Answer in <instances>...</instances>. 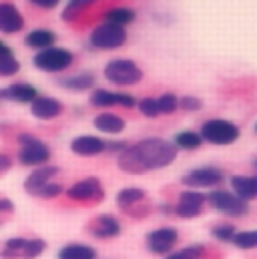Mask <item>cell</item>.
Masks as SVG:
<instances>
[{
	"instance_id": "cell-1",
	"label": "cell",
	"mask_w": 257,
	"mask_h": 259,
	"mask_svg": "<svg viewBox=\"0 0 257 259\" xmlns=\"http://www.w3.org/2000/svg\"><path fill=\"white\" fill-rule=\"evenodd\" d=\"M177 157V147L165 139H143L128 145L125 153L119 155V169L131 175H143L149 171L169 167Z\"/></svg>"
},
{
	"instance_id": "cell-2",
	"label": "cell",
	"mask_w": 257,
	"mask_h": 259,
	"mask_svg": "<svg viewBox=\"0 0 257 259\" xmlns=\"http://www.w3.org/2000/svg\"><path fill=\"white\" fill-rule=\"evenodd\" d=\"M18 141V163L22 167H42V165H49V159H51V149L49 145L34 137L32 133H20L16 137Z\"/></svg>"
},
{
	"instance_id": "cell-3",
	"label": "cell",
	"mask_w": 257,
	"mask_h": 259,
	"mask_svg": "<svg viewBox=\"0 0 257 259\" xmlns=\"http://www.w3.org/2000/svg\"><path fill=\"white\" fill-rule=\"evenodd\" d=\"M72 63H74V55L64 47H51V49L38 51L32 57V65L36 66L38 70L51 72V74L64 72Z\"/></svg>"
},
{
	"instance_id": "cell-4",
	"label": "cell",
	"mask_w": 257,
	"mask_h": 259,
	"mask_svg": "<svg viewBox=\"0 0 257 259\" xmlns=\"http://www.w3.org/2000/svg\"><path fill=\"white\" fill-rule=\"evenodd\" d=\"M105 78L117 87H128L143 78V70L128 59H115L105 66Z\"/></svg>"
},
{
	"instance_id": "cell-5",
	"label": "cell",
	"mask_w": 257,
	"mask_h": 259,
	"mask_svg": "<svg viewBox=\"0 0 257 259\" xmlns=\"http://www.w3.org/2000/svg\"><path fill=\"white\" fill-rule=\"evenodd\" d=\"M207 201L213 209H217L219 213H223L227 217H245L249 213V203L247 201H243L241 197H237L231 191H225V189L211 191Z\"/></svg>"
},
{
	"instance_id": "cell-6",
	"label": "cell",
	"mask_w": 257,
	"mask_h": 259,
	"mask_svg": "<svg viewBox=\"0 0 257 259\" xmlns=\"http://www.w3.org/2000/svg\"><path fill=\"white\" fill-rule=\"evenodd\" d=\"M201 137L203 141L211 145H231L239 139V129L231 121L225 119H211L205 121L201 127Z\"/></svg>"
},
{
	"instance_id": "cell-7",
	"label": "cell",
	"mask_w": 257,
	"mask_h": 259,
	"mask_svg": "<svg viewBox=\"0 0 257 259\" xmlns=\"http://www.w3.org/2000/svg\"><path fill=\"white\" fill-rule=\"evenodd\" d=\"M89 40H91V45L95 49L111 51V49H119V47H123L127 42V32H125L123 26H115V24L103 22L97 28H93Z\"/></svg>"
},
{
	"instance_id": "cell-8",
	"label": "cell",
	"mask_w": 257,
	"mask_h": 259,
	"mask_svg": "<svg viewBox=\"0 0 257 259\" xmlns=\"http://www.w3.org/2000/svg\"><path fill=\"white\" fill-rule=\"evenodd\" d=\"M66 197L70 201H97L99 203L105 199V189L97 177H87V179L72 183L66 189Z\"/></svg>"
},
{
	"instance_id": "cell-9",
	"label": "cell",
	"mask_w": 257,
	"mask_h": 259,
	"mask_svg": "<svg viewBox=\"0 0 257 259\" xmlns=\"http://www.w3.org/2000/svg\"><path fill=\"white\" fill-rule=\"evenodd\" d=\"M177 239H179V233L175 227H159L147 235V249L155 255H167L173 251Z\"/></svg>"
},
{
	"instance_id": "cell-10",
	"label": "cell",
	"mask_w": 257,
	"mask_h": 259,
	"mask_svg": "<svg viewBox=\"0 0 257 259\" xmlns=\"http://www.w3.org/2000/svg\"><path fill=\"white\" fill-rule=\"evenodd\" d=\"M223 179L225 175L217 167H201V169H193L189 173H185L181 183L191 189H207V187H217Z\"/></svg>"
},
{
	"instance_id": "cell-11",
	"label": "cell",
	"mask_w": 257,
	"mask_h": 259,
	"mask_svg": "<svg viewBox=\"0 0 257 259\" xmlns=\"http://www.w3.org/2000/svg\"><path fill=\"white\" fill-rule=\"evenodd\" d=\"M207 203V197L195 189L189 191H183L179 195V201L177 205L173 207V215L181 217V219H193V217H199L203 213V205Z\"/></svg>"
},
{
	"instance_id": "cell-12",
	"label": "cell",
	"mask_w": 257,
	"mask_h": 259,
	"mask_svg": "<svg viewBox=\"0 0 257 259\" xmlns=\"http://www.w3.org/2000/svg\"><path fill=\"white\" fill-rule=\"evenodd\" d=\"M89 103L93 107H101V109H107V107H125V109H133L137 105L135 97L128 95V93H113V91H107V89H97L91 93L89 97Z\"/></svg>"
},
{
	"instance_id": "cell-13",
	"label": "cell",
	"mask_w": 257,
	"mask_h": 259,
	"mask_svg": "<svg viewBox=\"0 0 257 259\" xmlns=\"http://www.w3.org/2000/svg\"><path fill=\"white\" fill-rule=\"evenodd\" d=\"M24 30V16L10 0H0V32L18 34Z\"/></svg>"
},
{
	"instance_id": "cell-14",
	"label": "cell",
	"mask_w": 257,
	"mask_h": 259,
	"mask_svg": "<svg viewBox=\"0 0 257 259\" xmlns=\"http://www.w3.org/2000/svg\"><path fill=\"white\" fill-rule=\"evenodd\" d=\"M59 167L55 165H42V167H36L32 169V173L24 179V191L32 197H38V193L42 191V187H47L57 175H59Z\"/></svg>"
},
{
	"instance_id": "cell-15",
	"label": "cell",
	"mask_w": 257,
	"mask_h": 259,
	"mask_svg": "<svg viewBox=\"0 0 257 259\" xmlns=\"http://www.w3.org/2000/svg\"><path fill=\"white\" fill-rule=\"evenodd\" d=\"M36 97H38V91L30 82H12V84L0 89V101H12L18 105H32V101Z\"/></svg>"
},
{
	"instance_id": "cell-16",
	"label": "cell",
	"mask_w": 257,
	"mask_h": 259,
	"mask_svg": "<svg viewBox=\"0 0 257 259\" xmlns=\"http://www.w3.org/2000/svg\"><path fill=\"white\" fill-rule=\"evenodd\" d=\"M30 113L34 119L38 121H53L57 117H61L63 113V103L55 97H45V95H38L32 105H30Z\"/></svg>"
},
{
	"instance_id": "cell-17",
	"label": "cell",
	"mask_w": 257,
	"mask_h": 259,
	"mask_svg": "<svg viewBox=\"0 0 257 259\" xmlns=\"http://www.w3.org/2000/svg\"><path fill=\"white\" fill-rule=\"evenodd\" d=\"M70 151L78 157H95L107 151V143L97 135H78L70 141Z\"/></svg>"
},
{
	"instance_id": "cell-18",
	"label": "cell",
	"mask_w": 257,
	"mask_h": 259,
	"mask_svg": "<svg viewBox=\"0 0 257 259\" xmlns=\"http://www.w3.org/2000/svg\"><path fill=\"white\" fill-rule=\"evenodd\" d=\"M89 231L97 239H113L121 235V223L113 215H99L97 219L91 221Z\"/></svg>"
},
{
	"instance_id": "cell-19",
	"label": "cell",
	"mask_w": 257,
	"mask_h": 259,
	"mask_svg": "<svg viewBox=\"0 0 257 259\" xmlns=\"http://www.w3.org/2000/svg\"><path fill=\"white\" fill-rule=\"evenodd\" d=\"M55 42H57V34L53 30H49V28H34L24 36V45L34 49L36 53L55 47Z\"/></svg>"
},
{
	"instance_id": "cell-20",
	"label": "cell",
	"mask_w": 257,
	"mask_h": 259,
	"mask_svg": "<svg viewBox=\"0 0 257 259\" xmlns=\"http://www.w3.org/2000/svg\"><path fill=\"white\" fill-rule=\"evenodd\" d=\"M231 189L237 197L243 201H251L257 197V175L247 177V175H233L231 177Z\"/></svg>"
},
{
	"instance_id": "cell-21",
	"label": "cell",
	"mask_w": 257,
	"mask_h": 259,
	"mask_svg": "<svg viewBox=\"0 0 257 259\" xmlns=\"http://www.w3.org/2000/svg\"><path fill=\"white\" fill-rule=\"evenodd\" d=\"M95 129L101 131V133H107V135H119L125 131V119H121L119 115H113V113H101L95 117L93 121Z\"/></svg>"
},
{
	"instance_id": "cell-22",
	"label": "cell",
	"mask_w": 257,
	"mask_h": 259,
	"mask_svg": "<svg viewBox=\"0 0 257 259\" xmlns=\"http://www.w3.org/2000/svg\"><path fill=\"white\" fill-rule=\"evenodd\" d=\"M61 87L66 91H72V93H82V91H89L95 87V74L93 72H76V74H70V76H64L59 80Z\"/></svg>"
},
{
	"instance_id": "cell-23",
	"label": "cell",
	"mask_w": 257,
	"mask_h": 259,
	"mask_svg": "<svg viewBox=\"0 0 257 259\" xmlns=\"http://www.w3.org/2000/svg\"><path fill=\"white\" fill-rule=\"evenodd\" d=\"M57 259H97V251L87 243H66L59 249Z\"/></svg>"
},
{
	"instance_id": "cell-24",
	"label": "cell",
	"mask_w": 257,
	"mask_h": 259,
	"mask_svg": "<svg viewBox=\"0 0 257 259\" xmlns=\"http://www.w3.org/2000/svg\"><path fill=\"white\" fill-rule=\"evenodd\" d=\"M135 10L127 8V6H117V8H111L105 12V22L109 24H115V26H127L131 22H135Z\"/></svg>"
},
{
	"instance_id": "cell-25",
	"label": "cell",
	"mask_w": 257,
	"mask_h": 259,
	"mask_svg": "<svg viewBox=\"0 0 257 259\" xmlns=\"http://www.w3.org/2000/svg\"><path fill=\"white\" fill-rule=\"evenodd\" d=\"M26 237H10L2 243L0 247V257L2 259H22L24 247H26Z\"/></svg>"
},
{
	"instance_id": "cell-26",
	"label": "cell",
	"mask_w": 257,
	"mask_h": 259,
	"mask_svg": "<svg viewBox=\"0 0 257 259\" xmlns=\"http://www.w3.org/2000/svg\"><path fill=\"white\" fill-rule=\"evenodd\" d=\"M145 197H147V193L143 189H139V187H125L117 195V205L121 209H133L135 205L145 201Z\"/></svg>"
},
{
	"instance_id": "cell-27",
	"label": "cell",
	"mask_w": 257,
	"mask_h": 259,
	"mask_svg": "<svg viewBox=\"0 0 257 259\" xmlns=\"http://www.w3.org/2000/svg\"><path fill=\"white\" fill-rule=\"evenodd\" d=\"M201 143H203V137H201V133H195V131H181L175 135V141H173V145L177 149H185V151L199 149Z\"/></svg>"
},
{
	"instance_id": "cell-28",
	"label": "cell",
	"mask_w": 257,
	"mask_h": 259,
	"mask_svg": "<svg viewBox=\"0 0 257 259\" xmlns=\"http://www.w3.org/2000/svg\"><path fill=\"white\" fill-rule=\"evenodd\" d=\"M20 72V61L14 57L12 49L0 55V78H10Z\"/></svg>"
},
{
	"instance_id": "cell-29",
	"label": "cell",
	"mask_w": 257,
	"mask_h": 259,
	"mask_svg": "<svg viewBox=\"0 0 257 259\" xmlns=\"http://www.w3.org/2000/svg\"><path fill=\"white\" fill-rule=\"evenodd\" d=\"M93 2L97 0H68L64 4V10H63V20H74L82 10H87Z\"/></svg>"
},
{
	"instance_id": "cell-30",
	"label": "cell",
	"mask_w": 257,
	"mask_h": 259,
	"mask_svg": "<svg viewBox=\"0 0 257 259\" xmlns=\"http://www.w3.org/2000/svg\"><path fill=\"white\" fill-rule=\"evenodd\" d=\"M231 243H233L235 247H239V249H253V247H257V229H251V231H237Z\"/></svg>"
},
{
	"instance_id": "cell-31",
	"label": "cell",
	"mask_w": 257,
	"mask_h": 259,
	"mask_svg": "<svg viewBox=\"0 0 257 259\" xmlns=\"http://www.w3.org/2000/svg\"><path fill=\"white\" fill-rule=\"evenodd\" d=\"M45 251H47V241L40 239V237H32V239L26 241L22 259H36V257H40Z\"/></svg>"
},
{
	"instance_id": "cell-32",
	"label": "cell",
	"mask_w": 257,
	"mask_h": 259,
	"mask_svg": "<svg viewBox=\"0 0 257 259\" xmlns=\"http://www.w3.org/2000/svg\"><path fill=\"white\" fill-rule=\"evenodd\" d=\"M205 255V247L203 245H187L179 251H173L169 253L167 259H203Z\"/></svg>"
},
{
	"instance_id": "cell-33",
	"label": "cell",
	"mask_w": 257,
	"mask_h": 259,
	"mask_svg": "<svg viewBox=\"0 0 257 259\" xmlns=\"http://www.w3.org/2000/svg\"><path fill=\"white\" fill-rule=\"evenodd\" d=\"M137 107H139L141 115H145V117H149V119H155V117L161 115V111H159V103H157V99H153V97L141 99V101L137 103Z\"/></svg>"
},
{
	"instance_id": "cell-34",
	"label": "cell",
	"mask_w": 257,
	"mask_h": 259,
	"mask_svg": "<svg viewBox=\"0 0 257 259\" xmlns=\"http://www.w3.org/2000/svg\"><path fill=\"white\" fill-rule=\"evenodd\" d=\"M213 237L215 239H219V241H233V237H235V233H237V229L231 225V223H219V225H215L213 227Z\"/></svg>"
},
{
	"instance_id": "cell-35",
	"label": "cell",
	"mask_w": 257,
	"mask_h": 259,
	"mask_svg": "<svg viewBox=\"0 0 257 259\" xmlns=\"http://www.w3.org/2000/svg\"><path fill=\"white\" fill-rule=\"evenodd\" d=\"M157 103H159V111H161V115H171V113L179 107V99H177L175 95H171V93L161 95V97L157 99Z\"/></svg>"
},
{
	"instance_id": "cell-36",
	"label": "cell",
	"mask_w": 257,
	"mask_h": 259,
	"mask_svg": "<svg viewBox=\"0 0 257 259\" xmlns=\"http://www.w3.org/2000/svg\"><path fill=\"white\" fill-rule=\"evenodd\" d=\"M63 185L61 183H55V181H51L47 187H42V191L38 193L40 199H55V197H59V195L63 193Z\"/></svg>"
},
{
	"instance_id": "cell-37",
	"label": "cell",
	"mask_w": 257,
	"mask_h": 259,
	"mask_svg": "<svg viewBox=\"0 0 257 259\" xmlns=\"http://www.w3.org/2000/svg\"><path fill=\"white\" fill-rule=\"evenodd\" d=\"M179 107L183 111H199L203 107V103L197 97H183V99H179Z\"/></svg>"
},
{
	"instance_id": "cell-38",
	"label": "cell",
	"mask_w": 257,
	"mask_h": 259,
	"mask_svg": "<svg viewBox=\"0 0 257 259\" xmlns=\"http://www.w3.org/2000/svg\"><path fill=\"white\" fill-rule=\"evenodd\" d=\"M128 149V145L125 141H113V143H107V151H111V153H125Z\"/></svg>"
},
{
	"instance_id": "cell-39",
	"label": "cell",
	"mask_w": 257,
	"mask_h": 259,
	"mask_svg": "<svg viewBox=\"0 0 257 259\" xmlns=\"http://www.w3.org/2000/svg\"><path fill=\"white\" fill-rule=\"evenodd\" d=\"M12 169V157L8 153H0V173H6Z\"/></svg>"
},
{
	"instance_id": "cell-40",
	"label": "cell",
	"mask_w": 257,
	"mask_h": 259,
	"mask_svg": "<svg viewBox=\"0 0 257 259\" xmlns=\"http://www.w3.org/2000/svg\"><path fill=\"white\" fill-rule=\"evenodd\" d=\"M28 2H32V4H34V6H38V8L51 10V8H57L61 0H28Z\"/></svg>"
},
{
	"instance_id": "cell-41",
	"label": "cell",
	"mask_w": 257,
	"mask_h": 259,
	"mask_svg": "<svg viewBox=\"0 0 257 259\" xmlns=\"http://www.w3.org/2000/svg\"><path fill=\"white\" fill-rule=\"evenodd\" d=\"M14 211V203L6 197H0V213H12Z\"/></svg>"
},
{
	"instance_id": "cell-42",
	"label": "cell",
	"mask_w": 257,
	"mask_h": 259,
	"mask_svg": "<svg viewBox=\"0 0 257 259\" xmlns=\"http://www.w3.org/2000/svg\"><path fill=\"white\" fill-rule=\"evenodd\" d=\"M8 51H10V47H8V45H4V42L0 40V55H2V53H8Z\"/></svg>"
},
{
	"instance_id": "cell-43",
	"label": "cell",
	"mask_w": 257,
	"mask_h": 259,
	"mask_svg": "<svg viewBox=\"0 0 257 259\" xmlns=\"http://www.w3.org/2000/svg\"><path fill=\"white\" fill-rule=\"evenodd\" d=\"M255 133H257V125H255Z\"/></svg>"
},
{
	"instance_id": "cell-44",
	"label": "cell",
	"mask_w": 257,
	"mask_h": 259,
	"mask_svg": "<svg viewBox=\"0 0 257 259\" xmlns=\"http://www.w3.org/2000/svg\"><path fill=\"white\" fill-rule=\"evenodd\" d=\"M0 215H2V213H0Z\"/></svg>"
}]
</instances>
